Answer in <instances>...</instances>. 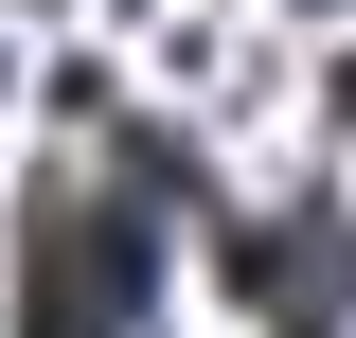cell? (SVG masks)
Returning a JSON list of instances; mask_svg holds the SVG:
<instances>
[{"mask_svg":"<svg viewBox=\"0 0 356 338\" xmlns=\"http://www.w3.org/2000/svg\"><path fill=\"white\" fill-rule=\"evenodd\" d=\"M161 321V214L107 178H36L18 214V338H143Z\"/></svg>","mask_w":356,"mask_h":338,"instance_id":"cell-1","label":"cell"}]
</instances>
